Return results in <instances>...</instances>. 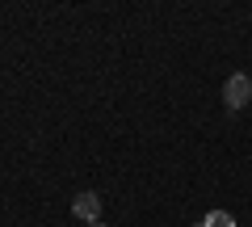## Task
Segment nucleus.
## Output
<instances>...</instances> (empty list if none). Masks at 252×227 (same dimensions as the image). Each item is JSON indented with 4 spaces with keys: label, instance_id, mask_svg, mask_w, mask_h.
<instances>
[{
    "label": "nucleus",
    "instance_id": "20e7f679",
    "mask_svg": "<svg viewBox=\"0 0 252 227\" xmlns=\"http://www.w3.org/2000/svg\"><path fill=\"white\" fill-rule=\"evenodd\" d=\"M89 227H109V223H89Z\"/></svg>",
    "mask_w": 252,
    "mask_h": 227
},
{
    "label": "nucleus",
    "instance_id": "7ed1b4c3",
    "mask_svg": "<svg viewBox=\"0 0 252 227\" xmlns=\"http://www.w3.org/2000/svg\"><path fill=\"white\" fill-rule=\"evenodd\" d=\"M202 227H235V219L227 215V210H210V215L202 219Z\"/></svg>",
    "mask_w": 252,
    "mask_h": 227
},
{
    "label": "nucleus",
    "instance_id": "f03ea898",
    "mask_svg": "<svg viewBox=\"0 0 252 227\" xmlns=\"http://www.w3.org/2000/svg\"><path fill=\"white\" fill-rule=\"evenodd\" d=\"M72 215L80 219L84 227H89V223H101V194H93V190L76 194V202H72Z\"/></svg>",
    "mask_w": 252,
    "mask_h": 227
},
{
    "label": "nucleus",
    "instance_id": "f257e3e1",
    "mask_svg": "<svg viewBox=\"0 0 252 227\" xmlns=\"http://www.w3.org/2000/svg\"><path fill=\"white\" fill-rule=\"evenodd\" d=\"M248 101H252V76H244V72L227 76V84H223V105H227V109H244Z\"/></svg>",
    "mask_w": 252,
    "mask_h": 227
}]
</instances>
